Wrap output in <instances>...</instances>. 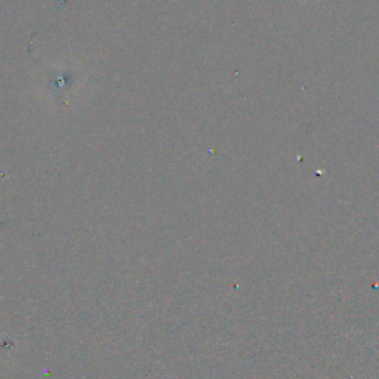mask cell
Here are the masks:
<instances>
[]
</instances>
